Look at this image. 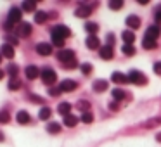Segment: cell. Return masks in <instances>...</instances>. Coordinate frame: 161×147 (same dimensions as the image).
Returning a JSON list of instances; mask_svg holds the SVG:
<instances>
[{
  "instance_id": "1",
  "label": "cell",
  "mask_w": 161,
  "mask_h": 147,
  "mask_svg": "<svg viewBox=\"0 0 161 147\" xmlns=\"http://www.w3.org/2000/svg\"><path fill=\"white\" fill-rule=\"evenodd\" d=\"M21 18H23L21 9H19V7H11V9H9V14H7V23H5V28L11 30L16 23L21 21Z\"/></svg>"
},
{
  "instance_id": "2",
  "label": "cell",
  "mask_w": 161,
  "mask_h": 147,
  "mask_svg": "<svg viewBox=\"0 0 161 147\" xmlns=\"http://www.w3.org/2000/svg\"><path fill=\"white\" fill-rule=\"evenodd\" d=\"M128 81L130 83H133V85H139V87H144V85L147 83V76L144 73H140V71H137V69H132L128 74Z\"/></svg>"
},
{
  "instance_id": "3",
  "label": "cell",
  "mask_w": 161,
  "mask_h": 147,
  "mask_svg": "<svg viewBox=\"0 0 161 147\" xmlns=\"http://www.w3.org/2000/svg\"><path fill=\"white\" fill-rule=\"evenodd\" d=\"M40 78H42V81L45 85H54L57 80V74L54 69H50V68H45V69L40 71Z\"/></svg>"
},
{
  "instance_id": "4",
  "label": "cell",
  "mask_w": 161,
  "mask_h": 147,
  "mask_svg": "<svg viewBox=\"0 0 161 147\" xmlns=\"http://www.w3.org/2000/svg\"><path fill=\"white\" fill-rule=\"evenodd\" d=\"M57 59H59V63L68 64V63H71V61H75V52L69 49L59 50V52H57Z\"/></svg>"
},
{
  "instance_id": "5",
  "label": "cell",
  "mask_w": 161,
  "mask_h": 147,
  "mask_svg": "<svg viewBox=\"0 0 161 147\" xmlns=\"http://www.w3.org/2000/svg\"><path fill=\"white\" fill-rule=\"evenodd\" d=\"M52 35H56V36H59V38L66 40L68 36H71V30L66 28V26H63V24H57L56 28L52 30Z\"/></svg>"
},
{
  "instance_id": "6",
  "label": "cell",
  "mask_w": 161,
  "mask_h": 147,
  "mask_svg": "<svg viewBox=\"0 0 161 147\" xmlns=\"http://www.w3.org/2000/svg\"><path fill=\"white\" fill-rule=\"evenodd\" d=\"M92 11H94V9H92V5L80 4V5H78V9L75 11V16H76V18H88V16L92 14Z\"/></svg>"
},
{
  "instance_id": "7",
  "label": "cell",
  "mask_w": 161,
  "mask_h": 147,
  "mask_svg": "<svg viewBox=\"0 0 161 147\" xmlns=\"http://www.w3.org/2000/svg\"><path fill=\"white\" fill-rule=\"evenodd\" d=\"M31 31H33L31 24H30V23H25V21H23L21 24H19V28H18V35L23 36V38H28V36L31 35Z\"/></svg>"
},
{
  "instance_id": "8",
  "label": "cell",
  "mask_w": 161,
  "mask_h": 147,
  "mask_svg": "<svg viewBox=\"0 0 161 147\" xmlns=\"http://www.w3.org/2000/svg\"><path fill=\"white\" fill-rule=\"evenodd\" d=\"M25 73H26V78H28V80H36V78L40 76V71H38V68H36V66H33V64H30V66H26Z\"/></svg>"
},
{
  "instance_id": "9",
  "label": "cell",
  "mask_w": 161,
  "mask_h": 147,
  "mask_svg": "<svg viewBox=\"0 0 161 147\" xmlns=\"http://www.w3.org/2000/svg\"><path fill=\"white\" fill-rule=\"evenodd\" d=\"M111 80L114 81V83H118V85L130 83V81H128V76H126V74H123V73H119V71H114V73L111 74Z\"/></svg>"
},
{
  "instance_id": "10",
  "label": "cell",
  "mask_w": 161,
  "mask_h": 147,
  "mask_svg": "<svg viewBox=\"0 0 161 147\" xmlns=\"http://www.w3.org/2000/svg\"><path fill=\"white\" fill-rule=\"evenodd\" d=\"M0 54H2V57L12 59V57H14V47H12L11 43H4V45L0 47Z\"/></svg>"
},
{
  "instance_id": "11",
  "label": "cell",
  "mask_w": 161,
  "mask_h": 147,
  "mask_svg": "<svg viewBox=\"0 0 161 147\" xmlns=\"http://www.w3.org/2000/svg\"><path fill=\"white\" fill-rule=\"evenodd\" d=\"M76 87H78L76 81H73V80H64L63 83L59 85V90H61V92H73Z\"/></svg>"
},
{
  "instance_id": "12",
  "label": "cell",
  "mask_w": 161,
  "mask_h": 147,
  "mask_svg": "<svg viewBox=\"0 0 161 147\" xmlns=\"http://www.w3.org/2000/svg\"><path fill=\"white\" fill-rule=\"evenodd\" d=\"M36 49V52L40 54V56H50V52H52V45L50 43H38V45L35 47Z\"/></svg>"
},
{
  "instance_id": "13",
  "label": "cell",
  "mask_w": 161,
  "mask_h": 147,
  "mask_svg": "<svg viewBox=\"0 0 161 147\" xmlns=\"http://www.w3.org/2000/svg\"><path fill=\"white\" fill-rule=\"evenodd\" d=\"M158 36H159V28H158L156 24L149 26V28L146 30V36L144 38H149V40H156Z\"/></svg>"
},
{
  "instance_id": "14",
  "label": "cell",
  "mask_w": 161,
  "mask_h": 147,
  "mask_svg": "<svg viewBox=\"0 0 161 147\" xmlns=\"http://www.w3.org/2000/svg\"><path fill=\"white\" fill-rule=\"evenodd\" d=\"M99 56H101V59H106V61L113 59V56H114V52H113V47H109V45L101 47V52H99Z\"/></svg>"
},
{
  "instance_id": "15",
  "label": "cell",
  "mask_w": 161,
  "mask_h": 147,
  "mask_svg": "<svg viewBox=\"0 0 161 147\" xmlns=\"http://www.w3.org/2000/svg\"><path fill=\"white\" fill-rule=\"evenodd\" d=\"M126 26H128V28H132V30H137L140 26V18L139 16H128V18H126Z\"/></svg>"
},
{
  "instance_id": "16",
  "label": "cell",
  "mask_w": 161,
  "mask_h": 147,
  "mask_svg": "<svg viewBox=\"0 0 161 147\" xmlns=\"http://www.w3.org/2000/svg\"><path fill=\"white\" fill-rule=\"evenodd\" d=\"M92 87H94L95 92H106V90H108V87H109V83L106 80H95Z\"/></svg>"
},
{
  "instance_id": "17",
  "label": "cell",
  "mask_w": 161,
  "mask_h": 147,
  "mask_svg": "<svg viewBox=\"0 0 161 147\" xmlns=\"http://www.w3.org/2000/svg\"><path fill=\"white\" fill-rule=\"evenodd\" d=\"M85 45L88 47V49H99V38L95 35H90V36H87V40H85Z\"/></svg>"
},
{
  "instance_id": "18",
  "label": "cell",
  "mask_w": 161,
  "mask_h": 147,
  "mask_svg": "<svg viewBox=\"0 0 161 147\" xmlns=\"http://www.w3.org/2000/svg\"><path fill=\"white\" fill-rule=\"evenodd\" d=\"M71 107H73V106H71L69 102H61L57 111H59L61 116H68V114H71Z\"/></svg>"
},
{
  "instance_id": "19",
  "label": "cell",
  "mask_w": 161,
  "mask_h": 147,
  "mask_svg": "<svg viewBox=\"0 0 161 147\" xmlns=\"http://www.w3.org/2000/svg\"><path fill=\"white\" fill-rule=\"evenodd\" d=\"M121 38L125 40V43H128V45H133V42H135V35H133L132 30H125V31L121 33Z\"/></svg>"
},
{
  "instance_id": "20",
  "label": "cell",
  "mask_w": 161,
  "mask_h": 147,
  "mask_svg": "<svg viewBox=\"0 0 161 147\" xmlns=\"http://www.w3.org/2000/svg\"><path fill=\"white\" fill-rule=\"evenodd\" d=\"M16 119H18L19 125H28L30 123V114L26 111H19L18 116H16Z\"/></svg>"
},
{
  "instance_id": "21",
  "label": "cell",
  "mask_w": 161,
  "mask_h": 147,
  "mask_svg": "<svg viewBox=\"0 0 161 147\" xmlns=\"http://www.w3.org/2000/svg\"><path fill=\"white\" fill-rule=\"evenodd\" d=\"M47 19H49V14H47V12H43V11H36L35 12V23L36 24H43Z\"/></svg>"
},
{
  "instance_id": "22",
  "label": "cell",
  "mask_w": 161,
  "mask_h": 147,
  "mask_svg": "<svg viewBox=\"0 0 161 147\" xmlns=\"http://www.w3.org/2000/svg\"><path fill=\"white\" fill-rule=\"evenodd\" d=\"M64 125L69 126V128H73V126H76V125H78V118H76L75 114H68V116H64Z\"/></svg>"
},
{
  "instance_id": "23",
  "label": "cell",
  "mask_w": 161,
  "mask_h": 147,
  "mask_svg": "<svg viewBox=\"0 0 161 147\" xmlns=\"http://www.w3.org/2000/svg\"><path fill=\"white\" fill-rule=\"evenodd\" d=\"M50 116H52V111H50V107H47V106H43L42 109H40V112H38V118L40 119H50Z\"/></svg>"
},
{
  "instance_id": "24",
  "label": "cell",
  "mask_w": 161,
  "mask_h": 147,
  "mask_svg": "<svg viewBox=\"0 0 161 147\" xmlns=\"http://www.w3.org/2000/svg\"><path fill=\"white\" fill-rule=\"evenodd\" d=\"M142 47H144V49H147V50H151V49H156V47H158V42H156V40L144 38V40H142Z\"/></svg>"
},
{
  "instance_id": "25",
  "label": "cell",
  "mask_w": 161,
  "mask_h": 147,
  "mask_svg": "<svg viewBox=\"0 0 161 147\" xmlns=\"http://www.w3.org/2000/svg\"><path fill=\"white\" fill-rule=\"evenodd\" d=\"M47 132L49 133H59L61 132V125L59 123H54V121L47 123Z\"/></svg>"
},
{
  "instance_id": "26",
  "label": "cell",
  "mask_w": 161,
  "mask_h": 147,
  "mask_svg": "<svg viewBox=\"0 0 161 147\" xmlns=\"http://www.w3.org/2000/svg\"><path fill=\"white\" fill-rule=\"evenodd\" d=\"M7 87L11 88V90H19V88H21V80H19V78H11Z\"/></svg>"
},
{
  "instance_id": "27",
  "label": "cell",
  "mask_w": 161,
  "mask_h": 147,
  "mask_svg": "<svg viewBox=\"0 0 161 147\" xmlns=\"http://www.w3.org/2000/svg\"><path fill=\"white\" fill-rule=\"evenodd\" d=\"M23 9H25L26 12H31L36 9V2H31V0H26V2H23Z\"/></svg>"
},
{
  "instance_id": "28",
  "label": "cell",
  "mask_w": 161,
  "mask_h": 147,
  "mask_svg": "<svg viewBox=\"0 0 161 147\" xmlns=\"http://www.w3.org/2000/svg\"><path fill=\"white\" fill-rule=\"evenodd\" d=\"M113 99H114V101H121V99H125V90H121V88H114V90H113Z\"/></svg>"
},
{
  "instance_id": "29",
  "label": "cell",
  "mask_w": 161,
  "mask_h": 147,
  "mask_svg": "<svg viewBox=\"0 0 161 147\" xmlns=\"http://www.w3.org/2000/svg\"><path fill=\"white\" fill-rule=\"evenodd\" d=\"M121 7H123L121 0H111V2H109V9H111V11H119Z\"/></svg>"
},
{
  "instance_id": "30",
  "label": "cell",
  "mask_w": 161,
  "mask_h": 147,
  "mask_svg": "<svg viewBox=\"0 0 161 147\" xmlns=\"http://www.w3.org/2000/svg\"><path fill=\"white\" fill-rule=\"evenodd\" d=\"M123 54H125V56H133V54H135V47L133 45H128V43H125V45H123Z\"/></svg>"
},
{
  "instance_id": "31",
  "label": "cell",
  "mask_w": 161,
  "mask_h": 147,
  "mask_svg": "<svg viewBox=\"0 0 161 147\" xmlns=\"http://www.w3.org/2000/svg\"><path fill=\"white\" fill-rule=\"evenodd\" d=\"M85 30H87L90 35H95V33H97V30H99V26L95 24V23H87V24H85Z\"/></svg>"
},
{
  "instance_id": "32",
  "label": "cell",
  "mask_w": 161,
  "mask_h": 147,
  "mask_svg": "<svg viewBox=\"0 0 161 147\" xmlns=\"http://www.w3.org/2000/svg\"><path fill=\"white\" fill-rule=\"evenodd\" d=\"M78 109L80 111H83V112H88V107H90V102L88 101H78Z\"/></svg>"
},
{
  "instance_id": "33",
  "label": "cell",
  "mask_w": 161,
  "mask_h": 147,
  "mask_svg": "<svg viewBox=\"0 0 161 147\" xmlns=\"http://www.w3.org/2000/svg\"><path fill=\"white\" fill-rule=\"evenodd\" d=\"M81 121H83V123H92V121H94V114H92L90 111L83 112V114H81Z\"/></svg>"
},
{
  "instance_id": "34",
  "label": "cell",
  "mask_w": 161,
  "mask_h": 147,
  "mask_svg": "<svg viewBox=\"0 0 161 147\" xmlns=\"http://www.w3.org/2000/svg\"><path fill=\"white\" fill-rule=\"evenodd\" d=\"M9 119H11L9 111H0V123H9Z\"/></svg>"
},
{
  "instance_id": "35",
  "label": "cell",
  "mask_w": 161,
  "mask_h": 147,
  "mask_svg": "<svg viewBox=\"0 0 161 147\" xmlns=\"http://www.w3.org/2000/svg\"><path fill=\"white\" fill-rule=\"evenodd\" d=\"M80 69H81V73H83V74H90L92 73V64L85 63V64H81V66H80Z\"/></svg>"
},
{
  "instance_id": "36",
  "label": "cell",
  "mask_w": 161,
  "mask_h": 147,
  "mask_svg": "<svg viewBox=\"0 0 161 147\" xmlns=\"http://www.w3.org/2000/svg\"><path fill=\"white\" fill-rule=\"evenodd\" d=\"M18 71H19V68L16 66V64H11V66H9V69H7V73L11 74L12 78H18V76H16V74H18Z\"/></svg>"
},
{
  "instance_id": "37",
  "label": "cell",
  "mask_w": 161,
  "mask_h": 147,
  "mask_svg": "<svg viewBox=\"0 0 161 147\" xmlns=\"http://www.w3.org/2000/svg\"><path fill=\"white\" fill-rule=\"evenodd\" d=\"M52 43L56 47H64V38H59V36L52 35Z\"/></svg>"
},
{
  "instance_id": "38",
  "label": "cell",
  "mask_w": 161,
  "mask_h": 147,
  "mask_svg": "<svg viewBox=\"0 0 161 147\" xmlns=\"http://www.w3.org/2000/svg\"><path fill=\"white\" fill-rule=\"evenodd\" d=\"M154 21L161 23V5H158V7H156V12H154Z\"/></svg>"
},
{
  "instance_id": "39",
  "label": "cell",
  "mask_w": 161,
  "mask_h": 147,
  "mask_svg": "<svg viewBox=\"0 0 161 147\" xmlns=\"http://www.w3.org/2000/svg\"><path fill=\"white\" fill-rule=\"evenodd\" d=\"M153 69H154V73H156V74H159V76H161V61H158V63H154Z\"/></svg>"
},
{
  "instance_id": "40",
  "label": "cell",
  "mask_w": 161,
  "mask_h": 147,
  "mask_svg": "<svg viewBox=\"0 0 161 147\" xmlns=\"http://www.w3.org/2000/svg\"><path fill=\"white\" fill-rule=\"evenodd\" d=\"M63 68H66V69H75V68H76V61H71V63H68V64H63Z\"/></svg>"
},
{
  "instance_id": "41",
  "label": "cell",
  "mask_w": 161,
  "mask_h": 147,
  "mask_svg": "<svg viewBox=\"0 0 161 147\" xmlns=\"http://www.w3.org/2000/svg\"><path fill=\"white\" fill-rule=\"evenodd\" d=\"M30 101H33V102H40V104H43V99H42V97H38V95H30Z\"/></svg>"
},
{
  "instance_id": "42",
  "label": "cell",
  "mask_w": 161,
  "mask_h": 147,
  "mask_svg": "<svg viewBox=\"0 0 161 147\" xmlns=\"http://www.w3.org/2000/svg\"><path fill=\"white\" fill-rule=\"evenodd\" d=\"M49 94H50V95H52V97H57V95H59V94H61V90H59V87H57V88H50V90H49Z\"/></svg>"
},
{
  "instance_id": "43",
  "label": "cell",
  "mask_w": 161,
  "mask_h": 147,
  "mask_svg": "<svg viewBox=\"0 0 161 147\" xmlns=\"http://www.w3.org/2000/svg\"><path fill=\"white\" fill-rule=\"evenodd\" d=\"M109 109H111V111H118L119 109V106H118V102H111V104H109Z\"/></svg>"
},
{
  "instance_id": "44",
  "label": "cell",
  "mask_w": 161,
  "mask_h": 147,
  "mask_svg": "<svg viewBox=\"0 0 161 147\" xmlns=\"http://www.w3.org/2000/svg\"><path fill=\"white\" fill-rule=\"evenodd\" d=\"M7 42H11V45H16V43H18V40H16L14 36H9L7 35Z\"/></svg>"
},
{
  "instance_id": "45",
  "label": "cell",
  "mask_w": 161,
  "mask_h": 147,
  "mask_svg": "<svg viewBox=\"0 0 161 147\" xmlns=\"http://www.w3.org/2000/svg\"><path fill=\"white\" fill-rule=\"evenodd\" d=\"M5 140V135H4V132H0V142H4Z\"/></svg>"
},
{
  "instance_id": "46",
  "label": "cell",
  "mask_w": 161,
  "mask_h": 147,
  "mask_svg": "<svg viewBox=\"0 0 161 147\" xmlns=\"http://www.w3.org/2000/svg\"><path fill=\"white\" fill-rule=\"evenodd\" d=\"M156 140H158V142H161V133H158V135H156Z\"/></svg>"
},
{
  "instance_id": "47",
  "label": "cell",
  "mask_w": 161,
  "mask_h": 147,
  "mask_svg": "<svg viewBox=\"0 0 161 147\" xmlns=\"http://www.w3.org/2000/svg\"><path fill=\"white\" fill-rule=\"evenodd\" d=\"M2 78H4V71L0 69V80H2Z\"/></svg>"
},
{
  "instance_id": "48",
  "label": "cell",
  "mask_w": 161,
  "mask_h": 147,
  "mask_svg": "<svg viewBox=\"0 0 161 147\" xmlns=\"http://www.w3.org/2000/svg\"><path fill=\"white\" fill-rule=\"evenodd\" d=\"M0 63H2V54H0Z\"/></svg>"
}]
</instances>
